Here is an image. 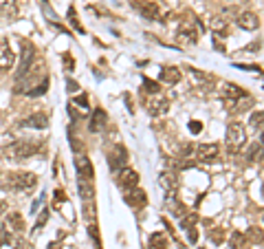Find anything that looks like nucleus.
<instances>
[{
	"label": "nucleus",
	"mask_w": 264,
	"mask_h": 249,
	"mask_svg": "<svg viewBox=\"0 0 264 249\" xmlns=\"http://www.w3.org/2000/svg\"><path fill=\"white\" fill-rule=\"evenodd\" d=\"M40 150H42L40 139H18V141H13L11 146L4 148V155H7L11 161H24V159H29V157L38 155Z\"/></svg>",
	"instance_id": "1"
},
{
	"label": "nucleus",
	"mask_w": 264,
	"mask_h": 249,
	"mask_svg": "<svg viewBox=\"0 0 264 249\" xmlns=\"http://www.w3.org/2000/svg\"><path fill=\"white\" fill-rule=\"evenodd\" d=\"M4 185L13 192H26L38 185V177L33 172H13V174H7Z\"/></svg>",
	"instance_id": "2"
},
{
	"label": "nucleus",
	"mask_w": 264,
	"mask_h": 249,
	"mask_svg": "<svg viewBox=\"0 0 264 249\" xmlns=\"http://www.w3.org/2000/svg\"><path fill=\"white\" fill-rule=\"evenodd\" d=\"M224 141H227L229 152L242 150V148H244V143H246V130H244V126H242L240 121H231V124L227 126V137H224Z\"/></svg>",
	"instance_id": "3"
},
{
	"label": "nucleus",
	"mask_w": 264,
	"mask_h": 249,
	"mask_svg": "<svg viewBox=\"0 0 264 249\" xmlns=\"http://www.w3.org/2000/svg\"><path fill=\"white\" fill-rule=\"evenodd\" d=\"M130 5L148 20H163L165 16V9L158 0H130Z\"/></svg>",
	"instance_id": "4"
},
{
	"label": "nucleus",
	"mask_w": 264,
	"mask_h": 249,
	"mask_svg": "<svg viewBox=\"0 0 264 249\" xmlns=\"http://www.w3.org/2000/svg\"><path fill=\"white\" fill-rule=\"evenodd\" d=\"M117 185L121 187V190H126V192L134 190V187L139 185V174H136L132 168L117 170Z\"/></svg>",
	"instance_id": "5"
},
{
	"label": "nucleus",
	"mask_w": 264,
	"mask_h": 249,
	"mask_svg": "<svg viewBox=\"0 0 264 249\" xmlns=\"http://www.w3.org/2000/svg\"><path fill=\"white\" fill-rule=\"evenodd\" d=\"M31 62H33V45L31 42H22L20 64H18V80H22L31 71Z\"/></svg>",
	"instance_id": "6"
},
{
	"label": "nucleus",
	"mask_w": 264,
	"mask_h": 249,
	"mask_svg": "<svg viewBox=\"0 0 264 249\" xmlns=\"http://www.w3.org/2000/svg\"><path fill=\"white\" fill-rule=\"evenodd\" d=\"M16 64V53L11 51L7 38H0V71H11V67Z\"/></svg>",
	"instance_id": "7"
},
{
	"label": "nucleus",
	"mask_w": 264,
	"mask_h": 249,
	"mask_svg": "<svg viewBox=\"0 0 264 249\" xmlns=\"http://www.w3.org/2000/svg\"><path fill=\"white\" fill-rule=\"evenodd\" d=\"M220 155V146L218 143H200L196 148V159L202 163H214Z\"/></svg>",
	"instance_id": "8"
},
{
	"label": "nucleus",
	"mask_w": 264,
	"mask_h": 249,
	"mask_svg": "<svg viewBox=\"0 0 264 249\" xmlns=\"http://www.w3.org/2000/svg\"><path fill=\"white\" fill-rule=\"evenodd\" d=\"M224 106H227L229 113H233V115H240V113L249 111L251 106H253V99H251V95H242V97H233V99H222Z\"/></svg>",
	"instance_id": "9"
},
{
	"label": "nucleus",
	"mask_w": 264,
	"mask_h": 249,
	"mask_svg": "<svg viewBox=\"0 0 264 249\" xmlns=\"http://www.w3.org/2000/svg\"><path fill=\"white\" fill-rule=\"evenodd\" d=\"M126 161H128V152L121 143H114V148L108 152V163L112 170H121L126 168Z\"/></svg>",
	"instance_id": "10"
},
{
	"label": "nucleus",
	"mask_w": 264,
	"mask_h": 249,
	"mask_svg": "<svg viewBox=\"0 0 264 249\" xmlns=\"http://www.w3.org/2000/svg\"><path fill=\"white\" fill-rule=\"evenodd\" d=\"M75 168H77V174L82 179L92 181V177H95V170H92V163H90V159H88L86 155H77V159H75Z\"/></svg>",
	"instance_id": "11"
},
{
	"label": "nucleus",
	"mask_w": 264,
	"mask_h": 249,
	"mask_svg": "<svg viewBox=\"0 0 264 249\" xmlns=\"http://www.w3.org/2000/svg\"><path fill=\"white\" fill-rule=\"evenodd\" d=\"M161 185H163V190H167V194L170 196H174L176 192H178V185H180V179H178V174L176 172H163L161 174Z\"/></svg>",
	"instance_id": "12"
},
{
	"label": "nucleus",
	"mask_w": 264,
	"mask_h": 249,
	"mask_svg": "<svg viewBox=\"0 0 264 249\" xmlns=\"http://www.w3.org/2000/svg\"><path fill=\"white\" fill-rule=\"evenodd\" d=\"M106 126H108V115H106L104 108H97L95 113H92L90 117V133H101V130H106Z\"/></svg>",
	"instance_id": "13"
},
{
	"label": "nucleus",
	"mask_w": 264,
	"mask_h": 249,
	"mask_svg": "<svg viewBox=\"0 0 264 249\" xmlns=\"http://www.w3.org/2000/svg\"><path fill=\"white\" fill-rule=\"evenodd\" d=\"M167 111H170V99L167 97H156L154 102L148 104V113L152 117H161V115H165Z\"/></svg>",
	"instance_id": "14"
},
{
	"label": "nucleus",
	"mask_w": 264,
	"mask_h": 249,
	"mask_svg": "<svg viewBox=\"0 0 264 249\" xmlns=\"http://www.w3.org/2000/svg\"><path fill=\"white\" fill-rule=\"evenodd\" d=\"M238 27L244 29V31H255V29L260 27V20L255 14H251V11H244L242 16H238Z\"/></svg>",
	"instance_id": "15"
},
{
	"label": "nucleus",
	"mask_w": 264,
	"mask_h": 249,
	"mask_svg": "<svg viewBox=\"0 0 264 249\" xmlns=\"http://www.w3.org/2000/svg\"><path fill=\"white\" fill-rule=\"evenodd\" d=\"M180 77H183V73H180L176 67H165L161 71V82H163V84H167V86L178 84Z\"/></svg>",
	"instance_id": "16"
},
{
	"label": "nucleus",
	"mask_w": 264,
	"mask_h": 249,
	"mask_svg": "<svg viewBox=\"0 0 264 249\" xmlns=\"http://www.w3.org/2000/svg\"><path fill=\"white\" fill-rule=\"evenodd\" d=\"M170 247V238L165 231H154L148 240V249H167Z\"/></svg>",
	"instance_id": "17"
},
{
	"label": "nucleus",
	"mask_w": 264,
	"mask_h": 249,
	"mask_svg": "<svg viewBox=\"0 0 264 249\" xmlns=\"http://www.w3.org/2000/svg\"><path fill=\"white\" fill-rule=\"evenodd\" d=\"M22 126H26V128H46L48 117L44 115V113H33V115H29L22 121Z\"/></svg>",
	"instance_id": "18"
},
{
	"label": "nucleus",
	"mask_w": 264,
	"mask_h": 249,
	"mask_svg": "<svg viewBox=\"0 0 264 249\" xmlns=\"http://www.w3.org/2000/svg\"><path fill=\"white\" fill-rule=\"evenodd\" d=\"M0 16L13 20L18 16V0H0Z\"/></svg>",
	"instance_id": "19"
},
{
	"label": "nucleus",
	"mask_w": 264,
	"mask_h": 249,
	"mask_svg": "<svg viewBox=\"0 0 264 249\" xmlns=\"http://www.w3.org/2000/svg\"><path fill=\"white\" fill-rule=\"evenodd\" d=\"M126 201L132 205V207H143L145 203H148V196H145V192L143 190H130L128 192V196H126Z\"/></svg>",
	"instance_id": "20"
},
{
	"label": "nucleus",
	"mask_w": 264,
	"mask_h": 249,
	"mask_svg": "<svg viewBox=\"0 0 264 249\" xmlns=\"http://www.w3.org/2000/svg\"><path fill=\"white\" fill-rule=\"evenodd\" d=\"M77 190H79V194H82V199H84V201H90V199H92V194H95L92 181H88V179H82V177L77 179Z\"/></svg>",
	"instance_id": "21"
},
{
	"label": "nucleus",
	"mask_w": 264,
	"mask_h": 249,
	"mask_svg": "<svg viewBox=\"0 0 264 249\" xmlns=\"http://www.w3.org/2000/svg\"><path fill=\"white\" fill-rule=\"evenodd\" d=\"M178 36H180V40H185V42H187V45H194V42L198 40V38H196V29H194V27H189L187 23H185L183 27H180Z\"/></svg>",
	"instance_id": "22"
},
{
	"label": "nucleus",
	"mask_w": 264,
	"mask_h": 249,
	"mask_svg": "<svg viewBox=\"0 0 264 249\" xmlns=\"http://www.w3.org/2000/svg\"><path fill=\"white\" fill-rule=\"evenodd\" d=\"M246 236L244 234H238V231H233L231 236H229V247L231 249H244L246 247Z\"/></svg>",
	"instance_id": "23"
},
{
	"label": "nucleus",
	"mask_w": 264,
	"mask_h": 249,
	"mask_svg": "<svg viewBox=\"0 0 264 249\" xmlns=\"http://www.w3.org/2000/svg\"><path fill=\"white\" fill-rule=\"evenodd\" d=\"M7 225H9V229H16V231L24 229V223H22V214H18V212H9Z\"/></svg>",
	"instance_id": "24"
},
{
	"label": "nucleus",
	"mask_w": 264,
	"mask_h": 249,
	"mask_svg": "<svg viewBox=\"0 0 264 249\" xmlns=\"http://www.w3.org/2000/svg\"><path fill=\"white\" fill-rule=\"evenodd\" d=\"M246 240H251V243L255 245H264V231L260 229V227H249V231H246Z\"/></svg>",
	"instance_id": "25"
},
{
	"label": "nucleus",
	"mask_w": 264,
	"mask_h": 249,
	"mask_svg": "<svg viewBox=\"0 0 264 249\" xmlns=\"http://www.w3.org/2000/svg\"><path fill=\"white\" fill-rule=\"evenodd\" d=\"M249 124L253 126L255 130H262V128H264V111H255V113H251Z\"/></svg>",
	"instance_id": "26"
},
{
	"label": "nucleus",
	"mask_w": 264,
	"mask_h": 249,
	"mask_svg": "<svg viewBox=\"0 0 264 249\" xmlns=\"http://www.w3.org/2000/svg\"><path fill=\"white\" fill-rule=\"evenodd\" d=\"M196 223H198V214H185L183 216V221H180V227L183 229H189V227H196Z\"/></svg>",
	"instance_id": "27"
},
{
	"label": "nucleus",
	"mask_w": 264,
	"mask_h": 249,
	"mask_svg": "<svg viewBox=\"0 0 264 249\" xmlns=\"http://www.w3.org/2000/svg\"><path fill=\"white\" fill-rule=\"evenodd\" d=\"M209 238H211V243H216V245L222 243V240H224L222 227H214V229H209Z\"/></svg>",
	"instance_id": "28"
},
{
	"label": "nucleus",
	"mask_w": 264,
	"mask_h": 249,
	"mask_svg": "<svg viewBox=\"0 0 264 249\" xmlns=\"http://www.w3.org/2000/svg\"><path fill=\"white\" fill-rule=\"evenodd\" d=\"M211 29H214L216 33H218V31L227 33V20H224V18H214V20H211Z\"/></svg>",
	"instance_id": "29"
},
{
	"label": "nucleus",
	"mask_w": 264,
	"mask_h": 249,
	"mask_svg": "<svg viewBox=\"0 0 264 249\" xmlns=\"http://www.w3.org/2000/svg\"><path fill=\"white\" fill-rule=\"evenodd\" d=\"M170 209H172L174 216H183V214H185V205L176 203V201H170Z\"/></svg>",
	"instance_id": "30"
},
{
	"label": "nucleus",
	"mask_w": 264,
	"mask_h": 249,
	"mask_svg": "<svg viewBox=\"0 0 264 249\" xmlns=\"http://www.w3.org/2000/svg\"><path fill=\"white\" fill-rule=\"evenodd\" d=\"M143 89L148 91V93H154V95H156L158 91H161V89H158L156 82H152V80H143Z\"/></svg>",
	"instance_id": "31"
},
{
	"label": "nucleus",
	"mask_w": 264,
	"mask_h": 249,
	"mask_svg": "<svg viewBox=\"0 0 264 249\" xmlns=\"http://www.w3.org/2000/svg\"><path fill=\"white\" fill-rule=\"evenodd\" d=\"M62 203H66V194H64V190H55V207H60Z\"/></svg>",
	"instance_id": "32"
},
{
	"label": "nucleus",
	"mask_w": 264,
	"mask_h": 249,
	"mask_svg": "<svg viewBox=\"0 0 264 249\" xmlns=\"http://www.w3.org/2000/svg\"><path fill=\"white\" fill-rule=\"evenodd\" d=\"M189 130H192L194 135H198L202 130V124H200V121H196V119H192V121H189Z\"/></svg>",
	"instance_id": "33"
},
{
	"label": "nucleus",
	"mask_w": 264,
	"mask_h": 249,
	"mask_svg": "<svg viewBox=\"0 0 264 249\" xmlns=\"http://www.w3.org/2000/svg\"><path fill=\"white\" fill-rule=\"evenodd\" d=\"M185 231H187L189 243H196V240H198V229H196V227H189V229H185Z\"/></svg>",
	"instance_id": "34"
},
{
	"label": "nucleus",
	"mask_w": 264,
	"mask_h": 249,
	"mask_svg": "<svg viewBox=\"0 0 264 249\" xmlns=\"http://www.w3.org/2000/svg\"><path fill=\"white\" fill-rule=\"evenodd\" d=\"M62 58H64V64H66V68H68V71H73V58H70L68 53H64V55H62Z\"/></svg>",
	"instance_id": "35"
},
{
	"label": "nucleus",
	"mask_w": 264,
	"mask_h": 249,
	"mask_svg": "<svg viewBox=\"0 0 264 249\" xmlns=\"http://www.w3.org/2000/svg\"><path fill=\"white\" fill-rule=\"evenodd\" d=\"M68 91H70V93H77V91H79V86L75 84L73 80H68Z\"/></svg>",
	"instance_id": "36"
},
{
	"label": "nucleus",
	"mask_w": 264,
	"mask_h": 249,
	"mask_svg": "<svg viewBox=\"0 0 264 249\" xmlns=\"http://www.w3.org/2000/svg\"><path fill=\"white\" fill-rule=\"evenodd\" d=\"M4 212H7V203H4V201H0V216H2Z\"/></svg>",
	"instance_id": "37"
},
{
	"label": "nucleus",
	"mask_w": 264,
	"mask_h": 249,
	"mask_svg": "<svg viewBox=\"0 0 264 249\" xmlns=\"http://www.w3.org/2000/svg\"><path fill=\"white\" fill-rule=\"evenodd\" d=\"M48 249H60V245H55V243H53V245H48Z\"/></svg>",
	"instance_id": "38"
},
{
	"label": "nucleus",
	"mask_w": 264,
	"mask_h": 249,
	"mask_svg": "<svg viewBox=\"0 0 264 249\" xmlns=\"http://www.w3.org/2000/svg\"><path fill=\"white\" fill-rule=\"evenodd\" d=\"M260 143H264V128H262V137H260Z\"/></svg>",
	"instance_id": "39"
},
{
	"label": "nucleus",
	"mask_w": 264,
	"mask_h": 249,
	"mask_svg": "<svg viewBox=\"0 0 264 249\" xmlns=\"http://www.w3.org/2000/svg\"><path fill=\"white\" fill-rule=\"evenodd\" d=\"M262 196H264V185H262Z\"/></svg>",
	"instance_id": "40"
},
{
	"label": "nucleus",
	"mask_w": 264,
	"mask_h": 249,
	"mask_svg": "<svg viewBox=\"0 0 264 249\" xmlns=\"http://www.w3.org/2000/svg\"><path fill=\"white\" fill-rule=\"evenodd\" d=\"M0 185H2V181H0Z\"/></svg>",
	"instance_id": "41"
}]
</instances>
